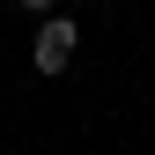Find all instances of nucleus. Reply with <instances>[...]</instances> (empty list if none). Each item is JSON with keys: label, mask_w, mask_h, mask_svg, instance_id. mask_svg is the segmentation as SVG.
I'll return each instance as SVG.
<instances>
[{"label": "nucleus", "mask_w": 155, "mask_h": 155, "mask_svg": "<svg viewBox=\"0 0 155 155\" xmlns=\"http://www.w3.org/2000/svg\"><path fill=\"white\" fill-rule=\"evenodd\" d=\"M74 15H52V22H37V74H67V59H74Z\"/></svg>", "instance_id": "1"}, {"label": "nucleus", "mask_w": 155, "mask_h": 155, "mask_svg": "<svg viewBox=\"0 0 155 155\" xmlns=\"http://www.w3.org/2000/svg\"><path fill=\"white\" fill-rule=\"evenodd\" d=\"M15 8H30V15H45V22H52V0H15Z\"/></svg>", "instance_id": "2"}]
</instances>
